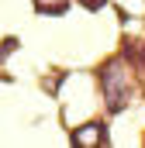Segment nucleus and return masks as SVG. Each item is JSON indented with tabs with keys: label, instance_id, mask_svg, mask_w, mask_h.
<instances>
[{
	"label": "nucleus",
	"instance_id": "nucleus-1",
	"mask_svg": "<svg viewBox=\"0 0 145 148\" xmlns=\"http://www.w3.org/2000/svg\"><path fill=\"white\" fill-rule=\"evenodd\" d=\"M100 83H104V97H107L110 110H121L124 107V100H128V73H124V62L117 59V62H110L104 76H100Z\"/></svg>",
	"mask_w": 145,
	"mask_h": 148
},
{
	"label": "nucleus",
	"instance_id": "nucleus-2",
	"mask_svg": "<svg viewBox=\"0 0 145 148\" xmlns=\"http://www.w3.org/2000/svg\"><path fill=\"white\" fill-rule=\"evenodd\" d=\"M72 141L83 145V148H93V145L104 141V127H100V124H86V127H79V131L72 134Z\"/></svg>",
	"mask_w": 145,
	"mask_h": 148
},
{
	"label": "nucleus",
	"instance_id": "nucleus-3",
	"mask_svg": "<svg viewBox=\"0 0 145 148\" xmlns=\"http://www.w3.org/2000/svg\"><path fill=\"white\" fill-rule=\"evenodd\" d=\"M41 10H52V14H59V10H66V0H35Z\"/></svg>",
	"mask_w": 145,
	"mask_h": 148
},
{
	"label": "nucleus",
	"instance_id": "nucleus-4",
	"mask_svg": "<svg viewBox=\"0 0 145 148\" xmlns=\"http://www.w3.org/2000/svg\"><path fill=\"white\" fill-rule=\"evenodd\" d=\"M86 3H90V7H97V3H100V0H86Z\"/></svg>",
	"mask_w": 145,
	"mask_h": 148
}]
</instances>
